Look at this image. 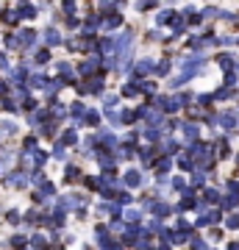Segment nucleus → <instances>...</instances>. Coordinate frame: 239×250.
Returning <instances> with one entry per match:
<instances>
[{
	"label": "nucleus",
	"instance_id": "nucleus-5",
	"mask_svg": "<svg viewBox=\"0 0 239 250\" xmlns=\"http://www.w3.org/2000/svg\"><path fill=\"white\" fill-rule=\"evenodd\" d=\"M20 14H22V17H34V14H36V9H34V6H31V3H25V6H22V11H20Z\"/></svg>",
	"mask_w": 239,
	"mask_h": 250
},
{
	"label": "nucleus",
	"instance_id": "nucleus-4",
	"mask_svg": "<svg viewBox=\"0 0 239 250\" xmlns=\"http://www.w3.org/2000/svg\"><path fill=\"white\" fill-rule=\"evenodd\" d=\"M78 142V134H75V131H67V134H64V145H75Z\"/></svg>",
	"mask_w": 239,
	"mask_h": 250
},
{
	"label": "nucleus",
	"instance_id": "nucleus-7",
	"mask_svg": "<svg viewBox=\"0 0 239 250\" xmlns=\"http://www.w3.org/2000/svg\"><path fill=\"white\" fill-rule=\"evenodd\" d=\"M222 125H225V128H234V125H237L234 114H222Z\"/></svg>",
	"mask_w": 239,
	"mask_h": 250
},
{
	"label": "nucleus",
	"instance_id": "nucleus-6",
	"mask_svg": "<svg viewBox=\"0 0 239 250\" xmlns=\"http://www.w3.org/2000/svg\"><path fill=\"white\" fill-rule=\"evenodd\" d=\"M87 123H89V125L100 123V114H98V111H87Z\"/></svg>",
	"mask_w": 239,
	"mask_h": 250
},
{
	"label": "nucleus",
	"instance_id": "nucleus-1",
	"mask_svg": "<svg viewBox=\"0 0 239 250\" xmlns=\"http://www.w3.org/2000/svg\"><path fill=\"white\" fill-rule=\"evenodd\" d=\"M148 70H153V62H151V59H145V62H139L136 67H133V72H136V75H148Z\"/></svg>",
	"mask_w": 239,
	"mask_h": 250
},
{
	"label": "nucleus",
	"instance_id": "nucleus-3",
	"mask_svg": "<svg viewBox=\"0 0 239 250\" xmlns=\"http://www.w3.org/2000/svg\"><path fill=\"white\" fill-rule=\"evenodd\" d=\"M139 172H136V170H131V172H128V175H125V184H128V187H139Z\"/></svg>",
	"mask_w": 239,
	"mask_h": 250
},
{
	"label": "nucleus",
	"instance_id": "nucleus-2",
	"mask_svg": "<svg viewBox=\"0 0 239 250\" xmlns=\"http://www.w3.org/2000/svg\"><path fill=\"white\" fill-rule=\"evenodd\" d=\"M44 42H47V45H59V42H62V34H59L56 28H50V31L44 34Z\"/></svg>",
	"mask_w": 239,
	"mask_h": 250
}]
</instances>
